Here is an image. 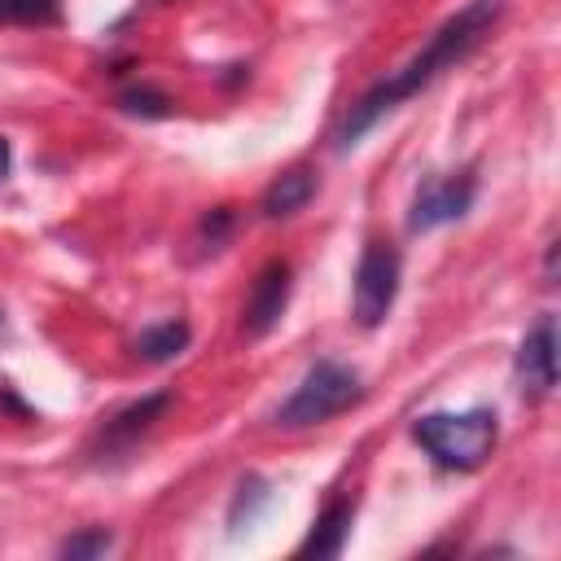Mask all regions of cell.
<instances>
[{
  "instance_id": "obj_11",
  "label": "cell",
  "mask_w": 561,
  "mask_h": 561,
  "mask_svg": "<svg viewBox=\"0 0 561 561\" xmlns=\"http://www.w3.org/2000/svg\"><path fill=\"white\" fill-rule=\"evenodd\" d=\"M167 403H171V394H149V399H140V403H131L127 412H118V416H114V425H110V434H114V438H131L136 430H145V425H153V416H158V412H167Z\"/></svg>"
},
{
  "instance_id": "obj_15",
  "label": "cell",
  "mask_w": 561,
  "mask_h": 561,
  "mask_svg": "<svg viewBox=\"0 0 561 561\" xmlns=\"http://www.w3.org/2000/svg\"><path fill=\"white\" fill-rule=\"evenodd\" d=\"M9 162H13V149H9V140L0 136V180L9 175Z\"/></svg>"
},
{
  "instance_id": "obj_2",
  "label": "cell",
  "mask_w": 561,
  "mask_h": 561,
  "mask_svg": "<svg viewBox=\"0 0 561 561\" xmlns=\"http://www.w3.org/2000/svg\"><path fill=\"white\" fill-rule=\"evenodd\" d=\"M412 438L443 465V469H478L495 451L500 421L491 408L469 412H425L412 421Z\"/></svg>"
},
{
  "instance_id": "obj_12",
  "label": "cell",
  "mask_w": 561,
  "mask_h": 561,
  "mask_svg": "<svg viewBox=\"0 0 561 561\" xmlns=\"http://www.w3.org/2000/svg\"><path fill=\"white\" fill-rule=\"evenodd\" d=\"M118 105H123L127 114H136V118H167V114H171V96L158 92V88H127V92L118 96Z\"/></svg>"
},
{
  "instance_id": "obj_9",
  "label": "cell",
  "mask_w": 561,
  "mask_h": 561,
  "mask_svg": "<svg viewBox=\"0 0 561 561\" xmlns=\"http://www.w3.org/2000/svg\"><path fill=\"white\" fill-rule=\"evenodd\" d=\"M311 193H316V175L307 167H294L280 180H272V188L263 193V215L267 219H285V215L302 210L311 202Z\"/></svg>"
},
{
  "instance_id": "obj_4",
  "label": "cell",
  "mask_w": 561,
  "mask_h": 561,
  "mask_svg": "<svg viewBox=\"0 0 561 561\" xmlns=\"http://www.w3.org/2000/svg\"><path fill=\"white\" fill-rule=\"evenodd\" d=\"M399 294V250L390 241H368L355 267V320L364 329H377Z\"/></svg>"
},
{
  "instance_id": "obj_8",
  "label": "cell",
  "mask_w": 561,
  "mask_h": 561,
  "mask_svg": "<svg viewBox=\"0 0 561 561\" xmlns=\"http://www.w3.org/2000/svg\"><path fill=\"white\" fill-rule=\"evenodd\" d=\"M351 517H355V508H351V500H333L320 517H316V526H311V535L302 539V557H337L342 548H346V535H351Z\"/></svg>"
},
{
  "instance_id": "obj_1",
  "label": "cell",
  "mask_w": 561,
  "mask_h": 561,
  "mask_svg": "<svg viewBox=\"0 0 561 561\" xmlns=\"http://www.w3.org/2000/svg\"><path fill=\"white\" fill-rule=\"evenodd\" d=\"M495 18H500V0H473V4H465L460 13H451L408 66H399L390 79L373 83V88L346 110V118H342V127H337V145L351 149L381 114H390L394 105H403L408 96H416L421 88H430L443 70H451L456 61H465V57L482 44V35L495 26Z\"/></svg>"
},
{
  "instance_id": "obj_13",
  "label": "cell",
  "mask_w": 561,
  "mask_h": 561,
  "mask_svg": "<svg viewBox=\"0 0 561 561\" xmlns=\"http://www.w3.org/2000/svg\"><path fill=\"white\" fill-rule=\"evenodd\" d=\"M110 543H114V535H110L105 526H88V530H79V535H70V539L61 543V557H66V561H92V557L110 552Z\"/></svg>"
},
{
  "instance_id": "obj_6",
  "label": "cell",
  "mask_w": 561,
  "mask_h": 561,
  "mask_svg": "<svg viewBox=\"0 0 561 561\" xmlns=\"http://www.w3.org/2000/svg\"><path fill=\"white\" fill-rule=\"evenodd\" d=\"M513 373H517V381L530 399L552 394V386H557V320L552 316H539L530 324V333L517 346Z\"/></svg>"
},
{
  "instance_id": "obj_3",
  "label": "cell",
  "mask_w": 561,
  "mask_h": 561,
  "mask_svg": "<svg viewBox=\"0 0 561 561\" xmlns=\"http://www.w3.org/2000/svg\"><path fill=\"white\" fill-rule=\"evenodd\" d=\"M359 399H364V386H359L355 368H346L337 359H316L307 368V377L298 381V390L276 408V425H285V430L320 425V421L346 412Z\"/></svg>"
},
{
  "instance_id": "obj_5",
  "label": "cell",
  "mask_w": 561,
  "mask_h": 561,
  "mask_svg": "<svg viewBox=\"0 0 561 561\" xmlns=\"http://www.w3.org/2000/svg\"><path fill=\"white\" fill-rule=\"evenodd\" d=\"M473 193H478V175L473 171H456V175H438V180H425L412 197V215H408V228L412 232H430V228H443L451 219H460L469 206H473Z\"/></svg>"
},
{
  "instance_id": "obj_10",
  "label": "cell",
  "mask_w": 561,
  "mask_h": 561,
  "mask_svg": "<svg viewBox=\"0 0 561 561\" xmlns=\"http://www.w3.org/2000/svg\"><path fill=\"white\" fill-rule=\"evenodd\" d=\"M188 337H193V329H188L184 320H167V324H149V329L136 337V351H140V359H149V364H167V359H175V355L188 346Z\"/></svg>"
},
{
  "instance_id": "obj_14",
  "label": "cell",
  "mask_w": 561,
  "mask_h": 561,
  "mask_svg": "<svg viewBox=\"0 0 561 561\" xmlns=\"http://www.w3.org/2000/svg\"><path fill=\"white\" fill-rule=\"evenodd\" d=\"M0 22H57V0H0Z\"/></svg>"
},
{
  "instance_id": "obj_7",
  "label": "cell",
  "mask_w": 561,
  "mask_h": 561,
  "mask_svg": "<svg viewBox=\"0 0 561 561\" xmlns=\"http://www.w3.org/2000/svg\"><path fill=\"white\" fill-rule=\"evenodd\" d=\"M285 302H289V263L285 259H272L254 276V289H250L245 311H241V333L245 337H267L280 324Z\"/></svg>"
}]
</instances>
